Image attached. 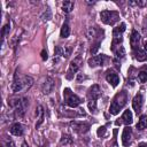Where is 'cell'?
<instances>
[{
    "mask_svg": "<svg viewBox=\"0 0 147 147\" xmlns=\"http://www.w3.org/2000/svg\"><path fill=\"white\" fill-rule=\"evenodd\" d=\"M125 102H126V94H125V92H122V93L117 94L116 98L113 100L110 107H109V113L111 115L118 114V111L123 108V106L125 105Z\"/></svg>",
    "mask_w": 147,
    "mask_h": 147,
    "instance_id": "obj_1",
    "label": "cell"
},
{
    "mask_svg": "<svg viewBox=\"0 0 147 147\" xmlns=\"http://www.w3.org/2000/svg\"><path fill=\"white\" fill-rule=\"evenodd\" d=\"M10 106L13 107L16 116L18 117H23L28 107V100L25 98H21V99H15V100H10Z\"/></svg>",
    "mask_w": 147,
    "mask_h": 147,
    "instance_id": "obj_2",
    "label": "cell"
},
{
    "mask_svg": "<svg viewBox=\"0 0 147 147\" xmlns=\"http://www.w3.org/2000/svg\"><path fill=\"white\" fill-rule=\"evenodd\" d=\"M100 17L107 25H114L119 21V14L115 10H103L100 13Z\"/></svg>",
    "mask_w": 147,
    "mask_h": 147,
    "instance_id": "obj_3",
    "label": "cell"
},
{
    "mask_svg": "<svg viewBox=\"0 0 147 147\" xmlns=\"http://www.w3.org/2000/svg\"><path fill=\"white\" fill-rule=\"evenodd\" d=\"M63 96H64V102H65V105L69 106L70 108H76V107H78V106L80 105V102H82V100H80L76 94H74L70 88H64V91H63Z\"/></svg>",
    "mask_w": 147,
    "mask_h": 147,
    "instance_id": "obj_4",
    "label": "cell"
},
{
    "mask_svg": "<svg viewBox=\"0 0 147 147\" xmlns=\"http://www.w3.org/2000/svg\"><path fill=\"white\" fill-rule=\"evenodd\" d=\"M108 57L105 55V54H99V55H95V56H92L91 59H88L87 63L90 67L94 68V67H98V65H105L107 62H108Z\"/></svg>",
    "mask_w": 147,
    "mask_h": 147,
    "instance_id": "obj_5",
    "label": "cell"
},
{
    "mask_svg": "<svg viewBox=\"0 0 147 147\" xmlns=\"http://www.w3.org/2000/svg\"><path fill=\"white\" fill-rule=\"evenodd\" d=\"M80 63H82V57L80 55H77L71 62H70V65H69V70H68V75H67V78L68 79H71L74 74H76L80 67Z\"/></svg>",
    "mask_w": 147,
    "mask_h": 147,
    "instance_id": "obj_6",
    "label": "cell"
},
{
    "mask_svg": "<svg viewBox=\"0 0 147 147\" xmlns=\"http://www.w3.org/2000/svg\"><path fill=\"white\" fill-rule=\"evenodd\" d=\"M13 93H18V92H22L24 91V85H23V78H20L17 76V71L15 72L14 75V80L11 83V86H10Z\"/></svg>",
    "mask_w": 147,
    "mask_h": 147,
    "instance_id": "obj_7",
    "label": "cell"
},
{
    "mask_svg": "<svg viewBox=\"0 0 147 147\" xmlns=\"http://www.w3.org/2000/svg\"><path fill=\"white\" fill-rule=\"evenodd\" d=\"M106 80H107L113 87H116V86L118 85V83H119V77H118V75H117L115 71L108 70L107 74H106Z\"/></svg>",
    "mask_w": 147,
    "mask_h": 147,
    "instance_id": "obj_8",
    "label": "cell"
},
{
    "mask_svg": "<svg viewBox=\"0 0 147 147\" xmlns=\"http://www.w3.org/2000/svg\"><path fill=\"white\" fill-rule=\"evenodd\" d=\"M131 139H132V129L127 125L124 127L123 133H122V144L123 146H129L131 144Z\"/></svg>",
    "mask_w": 147,
    "mask_h": 147,
    "instance_id": "obj_9",
    "label": "cell"
},
{
    "mask_svg": "<svg viewBox=\"0 0 147 147\" xmlns=\"http://www.w3.org/2000/svg\"><path fill=\"white\" fill-rule=\"evenodd\" d=\"M87 95H88L90 100H95L96 101V99H99L101 96V88H100V86L98 84L92 85L90 87V90H88Z\"/></svg>",
    "mask_w": 147,
    "mask_h": 147,
    "instance_id": "obj_10",
    "label": "cell"
},
{
    "mask_svg": "<svg viewBox=\"0 0 147 147\" xmlns=\"http://www.w3.org/2000/svg\"><path fill=\"white\" fill-rule=\"evenodd\" d=\"M54 87H55V80L52 77H47L45 83L42 84V92L45 94H49L51 92H53Z\"/></svg>",
    "mask_w": 147,
    "mask_h": 147,
    "instance_id": "obj_11",
    "label": "cell"
},
{
    "mask_svg": "<svg viewBox=\"0 0 147 147\" xmlns=\"http://www.w3.org/2000/svg\"><path fill=\"white\" fill-rule=\"evenodd\" d=\"M142 103H144V99H142L141 93L136 94V96H134V98H133V100H132V107H133V109L136 110V113H137V114L141 111Z\"/></svg>",
    "mask_w": 147,
    "mask_h": 147,
    "instance_id": "obj_12",
    "label": "cell"
},
{
    "mask_svg": "<svg viewBox=\"0 0 147 147\" xmlns=\"http://www.w3.org/2000/svg\"><path fill=\"white\" fill-rule=\"evenodd\" d=\"M70 125L72 126V129L76 132H79V133H84V132L88 131V129H90V125L88 124L82 123V122H71Z\"/></svg>",
    "mask_w": 147,
    "mask_h": 147,
    "instance_id": "obj_13",
    "label": "cell"
},
{
    "mask_svg": "<svg viewBox=\"0 0 147 147\" xmlns=\"http://www.w3.org/2000/svg\"><path fill=\"white\" fill-rule=\"evenodd\" d=\"M139 41H140V34L138 31L133 30L131 32V37H130V44H131V47L133 49H137L139 48Z\"/></svg>",
    "mask_w": 147,
    "mask_h": 147,
    "instance_id": "obj_14",
    "label": "cell"
},
{
    "mask_svg": "<svg viewBox=\"0 0 147 147\" xmlns=\"http://www.w3.org/2000/svg\"><path fill=\"white\" fill-rule=\"evenodd\" d=\"M121 119H122V123H124L126 126L127 125H130L132 122H133V116H132V113H131V110H125L124 113H123V115H122V117H121Z\"/></svg>",
    "mask_w": 147,
    "mask_h": 147,
    "instance_id": "obj_15",
    "label": "cell"
},
{
    "mask_svg": "<svg viewBox=\"0 0 147 147\" xmlns=\"http://www.w3.org/2000/svg\"><path fill=\"white\" fill-rule=\"evenodd\" d=\"M10 133L14 134V136H22L23 134V126L21 123H15L11 125L10 127Z\"/></svg>",
    "mask_w": 147,
    "mask_h": 147,
    "instance_id": "obj_16",
    "label": "cell"
},
{
    "mask_svg": "<svg viewBox=\"0 0 147 147\" xmlns=\"http://www.w3.org/2000/svg\"><path fill=\"white\" fill-rule=\"evenodd\" d=\"M136 59L139 61V62H144L147 60V52L145 49H141V48H137L136 49Z\"/></svg>",
    "mask_w": 147,
    "mask_h": 147,
    "instance_id": "obj_17",
    "label": "cell"
},
{
    "mask_svg": "<svg viewBox=\"0 0 147 147\" xmlns=\"http://www.w3.org/2000/svg\"><path fill=\"white\" fill-rule=\"evenodd\" d=\"M111 49L114 51V53H115V55H116L117 59H123V57L125 56V48H124L122 45L116 46V47H114V48H111Z\"/></svg>",
    "mask_w": 147,
    "mask_h": 147,
    "instance_id": "obj_18",
    "label": "cell"
},
{
    "mask_svg": "<svg viewBox=\"0 0 147 147\" xmlns=\"http://www.w3.org/2000/svg\"><path fill=\"white\" fill-rule=\"evenodd\" d=\"M145 127H147V116L146 115H141L138 123H137V129L138 130H144Z\"/></svg>",
    "mask_w": 147,
    "mask_h": 147,
    "instance_id": "obj_19",
    "label": "cell"
},
{
    "mask_svg": "<svg viewBox=\"0 0 147 147\" xmlns=\"http://www.w3.org/2000/svg\"><path fill=\"white\" fill-rule=\"evenodd\" d=\"M125 31V23H121L118 26H116L113 31L114 37H122V33Z\"/></svg>",
    "mask_w": 147,
    "mask_h": 147,
    "instance_id": "obj_20",
    "label": "cell"
},
{
    "mask_svg": "<svg viewBox=\"0 0 147 147\" xmlns=\"http://www.w3.org/2000/svg\"><path fill=\"white\" fill-rule=\"evenodd\" d=\"M69 34H70V28H69V25L67 23H64L62 25V28H61L60 36H61V38H68Z\"/></svg>",
    "mask_w": 147,
    "mask_h": 147,
    "instance_id": "obj_21",
    "label": "cell"
},
{
    "mask_svg": "<svg viewBox=\"0 0 147 147\" xmlns=\"http://www.w3.org/2000/svg\"><path fill=\"white\" fill-rule=\"evenodd\" d=\"M74 2L72 1H64L63 3H62V10L64 11V13H70L72 9H74Z\"/></svg>",
    "mask_w": 147,
    "mask_h": 147,
    "instance_id": "obj_22",
    "label": "cell"
},
{
    "mask_svg": "<svg viewBox=\"0 0 147 147\" xmlns=\"http://www.w3.org/2000/svg\"><path fill=\"white\" fill-rule=\"evenodd\" d=\"M37 114H38V118H39V122H38L37 126H39L42 123V121H44V110H42V107L41 106H38L37 107Z\"/></svg>",
    "mask_w": 147,
    "mask_h": 147,
    "instance_id": "obj_23",
    "label": "cell"
},
{
    "mask_svg": "<svg viewBox=\"0 0 147 147\" xmlns=\"http://www.w3.org/2000/svg\"><path fill=\"white\" fill-rule=\"evenodd\" d=\"M88 109L93 114L96 113V101L95 100H90V102H88Z\"/></svg>",
    "mask_w": 147,
    "mask_h": 147,
    "instance_id": "obj_24",
    "label": "cell"
},
{
    "mask_svg": "<svg viewBox=\"0 0 147 147\" xmlns=\"http://www.w3.org/2000/svg\"><path fill=\"white\" fill-rule=\"evenodd\" d=\"M71 142H72V139H71L70 136H68V134H63L62 136V139H61V144L62 145H69Z\"/></svg>",
    "mask_w": 147,
    "mask_h": 147,
    "instance_id": "obj_25",
    "label": "cell"
},
{
    "mask_svg": "<svg viewBox=\"0 0 147 147\" xmlns=\"http://www.w3.org/2000/svg\"><path fill=\"white\" fill-rule=\"evenodd\" d=\"M138 80L140 83H145L147 80V72L146 71H140L138 74Z\"/></svg>",
    "mask_w": 147,
    "mask_h": 147,
    "instance_id": "obj_26",
    "label": "cell"
},
{
    "mask_svg": "<svg viewBox=\"0 0 147 147\" xmlns=\"http://www.w3.org/2000/svg\"><path fill=\"white\" fill-rule=\"evenodd\" d=\"M9 30H10V23H7V24L3 26V29H2V36H3V38L8 34Z\"/></svg>",
    "mask_w": 147,
    "mask_h": 147,
    "instance_id": "obj_27",
    "label": "cell"
},
{
    "mask_svg": "<svg viewBox=\"0 0 147 147\" xmlns=\"http://www.w3.org/2000/svg\"><path fill=\"white\" fill-rule=\"evenodd\" d=\"M70 52H71V48H70V47H64V48H63V54H62V57L67 59V57L70 55Z\"/></svg>",
    "mask_w": 147,
    "mask_h": 147,
    "instance_id": "obj_28",
    "label": "cell"
},
{
    "mask_svg": "<svg viewBox=\"0 0 147 147\" xmlns=\"http://www.w3.org/2000/svg\"><path fill=\"white\" fill-rule=\"evenodd\" d=\"M87 37L91 39V38H93V37H95V30H94V28H90L88 30H87Z\"/></svg>",
    "mask_w": 147,
    "mask_h": 147,
    "instance_id": "obj_29",
    "label": "cell"
},
{
    "mask_svg": "<svg viewBox=\"0 0 147 147\" xmlns=\"http://www.w3.org/2000/svg\"><path fill=\"white\" fill-rule=\"evenodd\" d=\"M51 17H52V14H51V10L48 9V10H47V14L45 13V14L42 15V20H44V21H48V20H51Z\"/></svg>",
    "mask_w": 147,
    "mask_h": 147,
    "instance_id": "obj_30",
    "label": "cell"
},
{
    "mask_svg": "<svg viewBox=\"0 0 147 147\" xmlns=\"http://www.w3.org/2000/svg\"><path fill=\"white\" fill-rule=\"evenodd\" d=\"M99 46H100V41H99V42H96V44L94 45V47H93V48H91V53H92V54H95V53H96V51L99 49Z\"/></svg>",
    "mask_w": 147,
    "mask_h": 147,
    "instance_id": "obj_31",
    "label": "cell"
},
{
    "mask_svg": "<svg viewBox=\"0 0 147 147\" xmlns=\"http://www.w3.org/2000/svg\"><path fill=\"white\" fill-rule=\"evenodd\" d=\"M105 132H106V127H105V126H101V127H99V130H98V136H103Z\"/></svg>",
    "mask_w": 147,
    "mask_h": 147,
    "instance_id": "obj_32",
    "label": "cell"
},
{
    "mask_svg": "<svg viewBox=\"0 0 147 147\" xmlns=\"http://www.w3.org/2000/svg\"><path fill=\"white\" fill-rule=\"evenodd\" d=\"M136 5H138V6H146L147 5V0H144V1H141V0H138V1H136Z\"/></svg>",
    "mask_w": 147,
    "mask_h": 147,
    "instance_id": "obj_33",
    "label": "cell"
},
{
    "mask_svg": "<svg viewBox=\"0 0 147 147\" xmlns=\"http://www.w3.org/2000/svg\"><path fill=\"white\" fill-rule=\"evenodd\" d=\"M47 57H48V56H47V52H46L45 49H44V51H41V59H42L44 61H46V60H47Z\"/></svg>",
    "mask_w": 147,
    "mask_h": 147,
    "instance_id": "obj_34",
    "label": "cell"
},
{
    "mask_svg": "<svg viewBox=\"0 0 147 147\" xmlns=\"http://www.w3.org/2000/svg\"><path fill=\"white\" fill-rule=\"evenodd\" d=\"M82 79H86V76H84V74H78V76H77V82H80Z\"/></svg>",
    "mask_w": 147,
    "mask_h": 147,
    "instance_id": "obj_35",
    "label": "cell"
},
{
    "mask_svg": "<svg viewBox=\"0 0 147 147\" xmlns=\"http://www.w3.org/2000/svg\"><path fill=\"white\" fill-rule=\"evenodd\" d=\"M144 49L147 52V40H146V41H145V44H144Z\"/></svg>",
    "mask_w": 147,
    "mask_h": 147,
    "instance_id": "obj_36",
    "label": "cell"
},
{
    "mask_svg": "<svg viewBox=\"0 0 147 147\" xmlns=\"http://www.w3.org/2000/svg\"><path fill=\"white\" fill-rule=\"evenodd\" d=\"M22 147H29V145H28L26 142H23V144H22Z\"/></svg>",
    "mask_w": 147,
    "mask_h": 147,
    "instance_id": "obj_37",
    "label": "cell"
},
{
    "mask_svg": "<svg viewBox=\"0 0 147 147\" xmlns=\"http://www.w3.org/2000/svg\"><path fill=\"white\" fill-rule=\"evenodd\" d=\"M139 147H147V144H140Z\"/></svg>",
    "mask_w": 147,
    "mask_h": 147,
    "instance_id": "obj_38",
    "label": "cell"
},
{
    "mask_svg": "<svg viewBox=\"0 0 147 147\" xmlns=\"http://www.w3.org/2000/svg\"><path fill=\"white\" fill-rule=\"evenodd\" d=\"M7 147H15V146H14V144H13V142H10V144H9Z\"/></svg>",
    "mask_w": 147,
    "mask_h": 147,
    "instance_id": "obj_39",
    "label": "cell"
},
{
    "mask_svg": "<svg viewBox=\"0 0 147 147\" xmlns=\"http://www.w3.org/2000/svg\"><path fill=\"white\" fill-rule=\"evenodd\" d=\"M111 147H117V142H116V141H115V142H114V145H113V146H111Z\"/></svg>",
    "mask_w": 147,
    "mask_h": 147,
    "instance_id": "obj_40",
    "label": "cell"
}]
</instances>
